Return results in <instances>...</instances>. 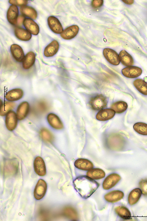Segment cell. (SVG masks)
Returning <instances> with one entry per match:
<instances>
[{"label":"cell","mask_w":147,"mask_h":221,"mask_svg":"<svg viewBox=\"0 0 147 221\" xmlns=\"http://www.w3.org/2000/svg\"><path fill=\"white\" fill-rule=\"evenodd\" d=\"M74 188L80 195L84 199L89 197L97 189L99 184L88 176L78 177L74 180Z\"/></svg>","instance_id":"6da1fadb"},{"label":"cell","mask_w":147,"mask_h":221,"mask_svg":"<svg viewBox=\"0 0 147 221\" xmlns=\"http://www.w3.org/2000/svg\"><path fill=\"white\" fill-rule=\"evenodd\" d=\"M107 98L102 94H98L91 97L89 101L91 108L95 111L101 110L106 107Z\"/></svg>","instance_id":"7a4b0ae2"},{"label":"cell","mask_w":147,"mask_h":221,"mask_svg":"<svg viewBox=\"0 0 147 221\" xmlns=\"http://www.w3.org/2000/svg\"><path fill=\"white\" fill-rule=\"evenodd\" d=\"M103 54L106 60L110 64L114 65L119 64V55L114 50L109 48H105L103 50Z\"/></svg>","instance_id":"3957f363"},{"label":"cell","mask_w":147,"mask_h":221,"mask_svg":"<svg viewBox=\"0 0 147 221\" xmlns=\"http://www.w3.org/2000/svg\"><path fill=\"white\" fill-rule=\"evenodd\" d=\"M47 188V184L45 181L43 179H40L34 189V195L35 198L38 200L42 199L45 194Z\"/></svg>","instance_id":"277c9868"},{"label":"cell","mask_w":147,"mask_h":221,"mask_svg":"<svg viewBox=\"0 0 147 221\" xmlns=\"http://www.w3.org/2000/svg\"><path fill=\"white\" fill-rule=\"evenodd\" d=\"M141 68L135 66L126 67L121 71L123 75L125 77L130 78H135L140 76L142 74Z\"/></svg>","instance_id":"5b68a950"},{"label":"cell","mask_w":147,"mask_h":221,"mask_svg":"<svg viewBox=\"0 0 147 221\" xmlns=\"http://www.w3.org/2000/svg\"><path fill=\"white\" fill-rule=\"evenodd\" d=\"M121 179L118 174L113 173L108 175L105 179L103 183V187L105 189H109L115 186Z\"/></svg>","instance_id":"8992f818"},{"label":"cell","mask_w":147,"mask_h":221,"mask_svg":"<svg viewBox=\"0 0 147 221\" xmlns=\"http://www.w3.org/2000/svg\"><path fill=\"white\" fill-rule=\"evenodd\" d=\"M17 117L16 114L13 111H10L6 114L5 123L7 129L10 131L14 130L17 124Z\"/></svg>","instance_id":"52a82bcc"},{"label":"cell","mask_w":147,"mask_h":221,"mask_svg":"<svg viewBox=\"0 0 147 221\" xmlns=\"http://www.w3.org/2000/svg\"><path fill=\"white\" fill-rule=\"evenodd\" d=\"M48 23L50 29L54 33L59 34L63 31L62 26L59 20L54 16H50L48 18Z\"/></svg>","instance_id":"ba28073f"},{"label":"cell","mask_w":147,"mask_h":221,"mask_svg":"<svg viewBox=\"0 0 147 221\" xmlns=\"http://www.w3.org/2000/svg\"><path fill=\"white\" fill-rule=\"evenodd\" d=\"M79 27L76 25H73L64 29L61 34V37L66 40H70L78 34Z\"/></svg>","instance_id":"9c48e42d"},{"label":"cell","mask_w":147,"mask_h":221,"mask_svg":"<svg viewBox=\"0 0 147 221\" xmlns=\"http://www.w3.org/2000/svg\"><path fill=\"white\" fill-rule=\"evenodd\" d=\"M34 168L35 172L39 175L44 176L46 173L45 164L43 159L37 156L34 161Z\"/></svg>","instance_id":"30bf717a"},{"label":"cell","mask_w":147,"mask_h":221,"mask_svg":"<svg viewBox=\"0 0 147 221\" xmlns=\"http://www.w3.org/2000/svg\"><path fill=\"white\" fill-rule=\"evenodd\" d=\"M115 111L110 108L104 109L101 110L97 114L96 119L99 121H105L112 118L115 116Z\"/></svg>","instance_id":"8fae6325"},{"label":"cell","mask_w":147,"mask_h":221,"mask_svg":"<svg viewBox=\"0 0 147 221\" xmlns=\"http://www.w3.org/2000/svg\"><path fill=\"white\" fill-rule=\"evenodd\" d=\"M18 9L16 5H12L9 8L7 13V18L11 24H17L18 15Z\"/></svg>","instance_id":"7c38bea8"},{"label":"cell","mask_w":147,"mask_h":221,"mask_svg":"<svg viewBox=\"0 0 147 221\" xmlns=\"http://www.w3.org/2000/svg\"><path fill=\"white\" fill-rule=\"evenodd\" d=\"M11 54L14 59L18 62L23 61L25 57L22 48L17 44L12 45L10 47Z\"/></svg>","instance_id":"4fadbf2b"},{"label":"cell","mask_w":147,"mask_h":221,"mask_svg":"<svg viewBox=\"0 0 147 221\" xmlns=\"http://www.w3.org/2000/svg\"><path fill=\"white\" fill-rule=\"evenodd\" d=\"M29 105L27 102H22L17 108L16 115L19 120L24 119L27 116L29 110Z\"/></svg>","instance_id":"5bb4252c"},{"label":"cell","mask_w":147,"mask_h":221,"mask_svg":"<svg viewBox=\"0 0 147 221\" xmlns=\"http://www.w3.org/2000/svg\"><path fill=\"white\" fill-rule=\"evenodd\" d=\"M23 24L26 29L34 35H37L39 32V27L38 24L32 19L26 18L24 19Z\"/></svg>","instance_id":"9a60e30c"},{"label":"cell","mask_w":147,"mask_h":221,"mask_svg":"<svg viewBox=\"0 0 147 221\" xmlns=\"http://www.w3.org/2000/svg\"><path fill=\"white\" fill-rule=\"evenodd\" d=\"M74 165L77 168L82 170L89 171L93 167V163L89 160L79 158L75 162Z\"/></svg>","instance_id":"2e32d148"},{"label":"cell","mask_w":147,"mask_h":221,"mask_svg":"<svg viewBox=\"0 0 147 221\" xmlns=\"http://www.w3.org/2000/svg\"><path fill=\"white\" fill-rule=\"evenodd\" d=\"M124 196L123 192L119 190H114L106 194L104 196L105 200L110 202H115L121 199Z\"/></svg>","instance_id":"e0dca14e"},{"label":"cell","mask_w":147,"mask_h":221,"mask_svg":"<svg viewBox=\"0 0 147 221\" xmlns=\"http://www.w3.org/2000/svg\"><path fill=\"white\" fill-rule=\"evenodd\" d=\"M59 48V44L56 40H54L45 48L44 54L46 57H51L55 55Z\"/></svg>","instance_id":"ac0fdd59"},{"label":"cell","mask_w":147,"mask_h":221,"mask_svg":"<svg viewBox=\"0 0 147 221\" xmlns=\"http://www.w3.org/2000/svg\"><path fill=\"white\" fill-rule=\"evenodd\" d=\"M49 124L54 128L61 129L63 128V124L58 116L54 113L49 114L47 117Z\"/></svg>","instance_id":"d6986e66"},{"label":"cell","mask_w":147,"mask_h":221,"mask_svg":"<svg viewBox=\"0 0 147 221\" xmlns=\"http://www.w3.org/2000/svg\"><path fill=\"white\" fill-rule=\"evenodd\" d=\"M23 95V92L20 88H16L9 91L5 96L8 100L13 101L18 100L21 98Z\"/></svg>","instance_id":"ffe728a7"},{"label":"cell","mask_w":147,"mask_h":221,"mask_svg":"<svg viewBox=\"0 0 147 221\" xmlns=\"http://www.w3.org/2000/svg\"><path fill=\"white\" fill-rule=\"evenodd\" d=\"M119 57L120 61L125 66L129 67L133 65V58L125 50H123L120 52Z\"/></svg>","instance_id":"44dd1931"},{"label":"cell","mask_w":147,"mask_h":221,"mask_svg":"<svg viewBox=\"0 0 147 221\" xmlns=\"http://www.w3.org/2000/svg\"><path fill=\"white\" fill-rule=\"evenodd\" d=\"M14 33L16 37L22 41H29L31 37V34L30 32L22 28H16L14 30Z\"/></svg>","instance_id":"7402d4cb"},{"label":"cell","mask_w":147,"mask_h":221,"mask_svg":"<svg viewBox=\"0 0 147 221\" xmlns=\"http://www.w3.org/2000/svg\"><path fill=\"white\" fill-rule=\"evenodd\" d=\"M35 58V55L33 52L30 51L27 53L22 61L23 68L25 69L30 68L34 64Z\"/></svg>","instance_id":"603a6c76"},{"label":"cell","mask_w":147,"mask_h":221,"mask_svg":"<svg viewBox=\"0 0 147 221\" xmlns=\"http://www.w3.org/2000/svg\"><path fill=\"white\" fill-rule=\"evenodd\" d=\"M87 176L93 179H99L104 178L105 176V172L99 168H94L89 170L86 173Z\"/></svg>","instance_id":"cb8c5ba5"},{"label":"cell","mask_w":147,"mask_h":221,"mask_svg":"<svg viewBox=\"0 0 147 221\" xmlns=\"http://www.w3.org/2000/svg\"><path fill=\"white\" fill-rule=\"evenodd\" d=\"M142 193L141 190L139 188H136L131 191L128 197L129 204L132 205L136 203L139 199Z\"/></svg>","instance_id":"d4e9b609"},{"label":"cell","mask_w":147,"mask_h":221,"mask_svg":"<svg viewBox=\"0 0 147 221\" xmlns=\"http://www.w3.org/2000/svg\"><path fill=\"white\" fill-rule=\"evenodd\" d=\"M20 11L24 15L33 19H35L37 18V12L32 7L28 6H23L20 7Z\"/></svg>","instance_id":"484cf974"},{"label":"cell","mask_w":147,"mask_h":221,"mask_svg":"<svg viewBox=\"0 0 147 221\" xmlns=\"http://www.w3.org/2000/svg\"><path fill=\"white\" fill-rule=\"evenodd\" d=\"M133 84L140 93L147 95V83L144 80L141 79H136L133 81Z\"/></svg>","instance_id":"4316f807"},{"label":"cell","mask_w":147,"mask_h":221,"mask_svg":"<svg viewBox=\"0 0 147 221\" xmlns=\"http://www.w3.org/2000/svg\"><path fill=\"white\" fill-rule=\"evenodd\" d=\"M111 108L116 113H121L126 110L128 108V105L127 103L124 101H119L112 103Z\"/></svg>","instance_id":"83f0119b"},{"label":"cell","mask_w":147,"mask_h":221,"mask_svg":"<svg viewBox=\"0 0 147 221\" xmlns=\"http://www.w3.org/2000/svg\"><path fill=\"white\" fill-rule=\"evenodd\" d=\"M116 214L121 217L125 220L129 219L131 213L128 209L124 206H119L115 209Z\"/></svg>","instance_id":"f1b7e54d"},{"label":"cell","mask_w":147,"mask_h":221,"mask_svg":"<svg viewBox=\"0 0 147 221\" xmlns=\"http://www.w3.org/2000/svg\"><path fill=\"white\" fill-rule=\"evenodd\" d=\"M133 128L138 133L143 135H147V124L143 122H138L134 125Z\"/></svg>","instance_id":"f546056e"},{"label":"cell","mask_w":147,"mask_h":221,"mask_svg":"<svg viewBox=\"0 0 147 221\" xmlns=\"http://www.w3.org/2000/svg\"><path fill=\"white\" fill-rule=\"evenodd\" d=\"M40 135L43 140L48 142H51L54 139L52 133L47 129H42L40 131Z\"/></svg>","instance_id":"4dcf8cb0"},{"label":"cell","mask_w":147,"mask_h":221,"mask_svg":"<svg viewBox=\"0 0 147 221\" xmlns=\"http://www.w3.org/2000/svg\"><path fill=\"white\" fill-rule=\"evenodd\" d=\"M15 104L12 102H6L1 106L0 110V115L4 116L13 108Z\"/></svg>","instance_id":"1f68e13d"},{"label":"cell","mask_w":147,"mask_h":221,"mask_svg":"<svg viewBox=\"0 0 147 221\" xmlns=\"http://www.w3.org/2000/svg\"><path fill=\"white\" fill-rule=\"evenodd\" d=\"M139 185L142 193L147 196V179H141L139 182Z\"/></svg>","instance_id":"d6a6232c"},{"label":"cell","mask_w":147,"mask_h":221,"mask_svg":"<svg viewBox=\"0 0 147 221\" xmlns=\"http://www.w3.org/2000/svg\"><path fill=\"white\" fill-rule=\"evenodd\" d=\"M9 2L11 4L20 6H24L28 3V1L26 0H10Z\"/></svg>","instance_id":"836d02e7"},{"label":"cell","mask_w":147,"mask_h":221,"mask_svg":"<svg viewBox=\"0 0 147 221\" xmlns=\"http://www.w3.org/2000/svg\"><path fill=\"white\" fill-rule=\"evenodd\" d=\"M103 1L93 0L91 3V5L94 8H99L103 4Z\"/></svg>","instance_id":"e575fe53"},{"label":"cell","mask_w":147,"mask_h":221,"mask_svg":"<svg viewBox=\"0 0 147 221\" xmlns=\"http://www.w3.org/2000/svg\"><path fill=\"white\" fill-rule=\"evenodd\" d=\"M24 17L22 15L19 16L17 20V24L19 25H21L23 23Z\"/></svg>","instance_id":"d590c367"},{"label":"cell","mask_w":147,"mask_h":221,"mask_svg":"<svg viewBox=\"0 0 147 221\" xmlns=\"http://www.w3.org/2000/svg\"><path fill=\"white\" fill-rule=\"evenodd\" d=\"M122 1L125 4L128 5H131L134 2V1L133 0H122Z\"/></svg>","instance_id":"8d00e7d4"}]
</instances>
